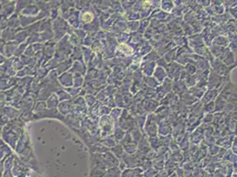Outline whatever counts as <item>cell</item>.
<instances>
[{
  "label": "cell",
  "instance_id": "cell-1",
  "mask_svg": "<svg viewBox=\"0 0 237 177\" xmlns=\"http://www.w3.org/2000/svg\"><path fill=\"white\" fill-rule=\"evenodd\" d=\"M118 49L120 51H122V52H124V53H126V54H131V53L133 52V49L130 48L129 46H128L127 44H120V45L118 46Z\"/></svg>",
  "mask_w": 237,
  "mask_h": 177
},
{
  "label": "cell",
  "instance_id": "cell-2",
  "mask_svg": "<svg viewBox=\"0 0 237 177\" xmlns=\"http://www.w3.org/2000/svg\"><path fill=\"white\" fill-rule=\"evenodd\" d=\"M93 18H94V16H93V14H91V13H85L84 14L82 15V20L85 21V22H90V21H92V20H93Z\"/></svg>",
  "mask_w": 237,
  "mask_h": 177
}]
</instances>
